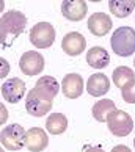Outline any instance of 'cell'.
I'll use <instances>...</instances> for the list:
<instances>
[{
  "instance_id": "cell-1",
  "label": "cell",
  "mask_w": 135,
  "mask_h": 152,
  "mask_svg": "<svg viewBox=\"0 0 135 152\" xmlns=\"http://www.w3.org/2000/svg\"><path fill=\"white\" fill-rule=\"evenodd\" d=\"M27 25V18L21 11L11 10L5 13L0 19V39H2V46L8 47L13 44V41L19 35H22Z\"/></svg>"
},
{
  "instance_id": "cell-2",
  "label": "cell",
  "mask_w": 135,
  "mask_h": 152,
  "mask_svg": "<svg viewBox=\"0 0 135 152\" xmlns=\"http://www.w3.org/2000/svg\"><path fill=\"white\" fill-rule=\"evenodd\" d=\"M110 46L120 57H131L135 52V30L129 25L118 27L112 35Z\"/></svg>"
},
{
  "instance_id": "cell-3",
  "label": "cell",
  "mask_w": 135,
  "mask_h": 152,
  "mask_svg": "<svg viewBox=\"0 0 135 152\" xmlns=\"http://www.w3.org/2000/svg\"><path fill=\"white\" fill-rule=\"evenodd\" d=\"M52 100L49 96L41 93L38 88H33L29 91L25 99V110L29 111V115L41 118L44 115H47L50 108H52Z\"/></svg>"
},
{
  "instance_id": "cell-4",
  "label": "cell",
  "mask_w": 135,
  "mask_h": 152,
  "mask_svg": "<svg viewBox=\"0 0 135 152\" xmlns=\"http://www.w3.org/2000/svg\"><path fill=\"white\" fill-rule=\"evenodd\" d=\"M25 137H27V132L24 130L22 126L10 124V126L2 129L0 141H2L3 148H7L8 151H21L25 146Z\"/></svg>"
},
{
  "instance_id": "cell-5",
  "label": "cell",
  "mask_w": 135,
  "mask_h": 152,
  "mask_svg": "<svg viewBox=\"0 0 135 152\" xmlns=\"http://www.w3.org/2000/svg\"><path fill=\"white\" fill-rule=\"evenodd\" d=\"M55 41V28L49 22H38L30 30V42L38 49H49Z\"/></svg>"
},
{
  "instance_id": "cell-6",
  "label": "cell",
  "mask_w": 135,
  "mask_h": 152,
  "mask_svg": "<svg viewBox=\"0 0 135 152\" xmlns=\"http://www.w3.org/2000/svg\"><path fill=\"white\" fill-rule=\"evenodd\" d=\"M107 126H109V130L116 137H127L134 129V121L126 111L115 110L107 118Z\"/></svg>"
},
{
  "instance_id": "cell-7",
  "label": "cell",
  "mask_w": 135,
  "mask_h": 152,
  "mask_svg": "<svg viewBox=\"0 0 135 152\" xmlns=\"http://www.w3.org/2000/svg\"><path fill=\"white\" fill-rule=\"evenodd\" d=\"M19 67L25 75H30V77L38 75V74H41L43 69H44V57L39 52L29 50V52H25L21 57Z\"/></svg>"
},
{
  "instance_id": "cell-8",
  "label": "cell",
  "mask_w": 135,
  "mask_h": 152,
  "mask_svg": "<svg viewBox=\"0 0 135 152\" xmlns=\"http://www.w3.org/2000/svg\"><path fill=\"white\" fill-rule=\"evenodd\" d=\"M25 91H27V86H25L24 80H21L18 77L8 78V80L3 82V85H2V96L10 104L21 102L22 97L25 96Z\"/></svg>"
},
{
  "instance_id": "cell-9",
  "label": "cell",
  "mask_w": 135,
  "mask_h": 152,
  "mask_svg": "<svg viewBox=\"0 0 135 152\" xmlns=\"http://www.w3.org/2000/svg\"><path fill=\"white\" fill-rule=\"evenodd\" d=\"M87 47V39L83 38L82 33L79 31H71L68 35L63 36V41H61V49L66 52V55L69 57H77L80 55Z\"/></svg>"
},
{
  "instance_id": "cell-10",
  "label": "cell",
  "mask_w": 135,
  "mask_h": 152,
  "mask_svg": "<svg viewBox=\"0 0 135 152\" xmlns=\"http://www.w3.org/2000/svg\"><path fill=\"white\" fill-rule=\"evenodd\" d=\"M61 13H63L66 19L72 22H79L85 19L88 13V5L83 0H65L61 3Z\"/></svg>"
},
{
  "instance_id": "cell-11",
  "label": "cell",
  "mask_w": 135,
  "mask_h": 152,
  "mask_svg": "<svg viewBox=\"0 0 135 152\" xmlns=\"http://www.w3.org/2000/svg\"><path fill=\"white\" fill-rule=\"evenodd\" d=\"M49 138L47 133L43 130L41 127H32L27 132L25 137V148L30 152H41L47 148Z\"/></svg>"
},
{
  "instance_id": "cell-12",
  "label": "cell",
  "mask_w": 135,
  "mask_h": 152,
  "mask_svg": "<svg viewBox=\"0 0 135 152\" xmlns=\"http://www.w3.org/2000/svg\"><path fill=\"white\" fill-rule=\"evenodd\" d=\"M113 24H112V19L109 14L104 13H94L91 14V18L88 19V30L93 33L94 36H104L107 35Z\"/></svg>"
},
{
  "instance_id": "cell-13",
  "label": "cell",
  "mask_w": 135,
  "mask_h": 152,
  "mask_svg": "<svg viewBox=\"0 0 135 152\" xmlns=\"http://www.w3.org/2000/svg\"><path fill=\"white\" fill-rule=\"evenodd\" d=\"M61 91L68 99H77L83 93V78L79 74H68L61 82Z\"/></svg>"
},
{
  "instance_id": "cell-14",
  "label": "cell",
  "mask_w": 135,
  "mask_h": 152,
  "mask_svg": "<svg viewBox=\"0 0 135 152\" xmlns=\"http://www.w3.org/2000/svg\"><path fill=\"white\" fill-rule=\"evenodd\" d=\"M110 89V80L107 78V75L104 74H93L88 78L87 82V91L90 96H94V97H101L105 93H109Z\"/></svg>"
},
{
  "instance_id": "cell-15",
  "label": "cell",
  "mask_w": 135,
  "mask_h": 152,
  "mask_svg": "<svg viewBox=\"0 0 135 152\" xmlns=\"http://www.w3.org/2000/svg\"><path fill=\"white\" fill-rule=\"evenodd\" d=\"M87 63L94 69H104L110 64V55L104 47L94 46L87 52Z\"/></svg>"
},
{
  "instance_id": "cell-16",
  "label": "cell",
  "mask_w": 135,
  "mask_h": 152,
  "mask_svg": "<svg viewBox=\"0 0 135 152\" xmlns=\"http://www.w3.org/2000/svg\"><path fill=\"white\" fill-rule=\"evenodd\" d=\"M115 110H116V107H115V102L112 99H101V100H98V102L93 105L91 113H93V116H94L96 121L104 122V121H107L109 115L113 113Z\"/></svg>"
},
{
  "instance_id": "cell-17",
  "label": "cell",
  "mask_w": 135,
  "mask_h": 152,
  "mask_svg": "<svg viewBox=\"0 0 135 152\" xmlns=\"http://www.w3.org/2000/svg\"><path fill=\"white\" fill-rule=\"evenodd\" d=\"M135 2L134 0H110L109 2V10L112 14H115L116 18H127L129 14L134 11Z\"/></svg>"
},
{
  "instance_id": "cell-18",
  "label": "cell",
  "mask_w": 135,
  "mask_h": 152,
  "mask_svg": "<svg viewBox=\"0 0 135 152\" xmlns=\"http://www.w3.org/2000/svg\"><path fill=\"white\" fill-rule=\"evenodd\" d=\"M68 127V119L63 113H54L47 118L46 121V129L49 133L52 135H61L66 132Z\"/></svg>"
},
{
  "instance_id": "cell-19",
  "label": "cell",
  "mask_w": 135,
  "mask_h": 152,
  "mask_svg": "<svg viewBox=\"0 0 135 152\" xmlns=\"http://www.w3.org/2000/svg\"><path fill=\"white\" fill-rule=\"evenodd\" d=\"M35 88H38L39 91L44 93L46 96H49L50 99H54L55 96L58 94V91H60L58 82L55 80V77H52V75H44L41 78H38Z\"/></svg>"
},
{
  "instance_id": "cell-20",
  "label": "cell",
  "mask_w": 135,
  "mask_h": 152,
  "mask_svg": "<svg viewBox=\"0 0 135 152\" xmlns=\"http://www.w3.org/2000/svg\"><path fill=\"white\" fill-rule=\"evenodd\" d=\"M134 80H135V74H134V71L131 69V67L120 66V67H116V69L113 71V83L118 88L123 89L127 83H131Z\"/></svg>"
},
{
  "instance_id": "cell-21",
  "label": "cell",
  "mask_w": 135,
  "mask_h": 152,
  "mask_svg": "<svg viewBox=\"0 0 135 152\" xmlns=\"http://www.w3.org/2000/svg\"><path fill=\"white\" fill-rule=\"evenodd\" d=\"M121 96L127 104H135V80L127 83V85L121 89Z\"/></svg>"
},
{
  "instance_id": "cell-22",
  "label": "cell",
  "mask_w": 135,
  "mask_h": 152,
  "mask_svg": "<svg viewBox=\"0 0 135 152\" xmlns=\"http://www.w3.org/2000/svg\"><path fill=\"white\" fill-rule=\"evenodd\" d=\"M112 152H132V151L129 149L127 146H124V144H118V146H115V148L112 149Z\"/></svg>"
},
{
  "instance_id": "cell-23",
  "label": "cell",
  "mask_w": 135,
  "mask_h": 152,
  "mask_svg": "<svg viewBox=\"0 0 135 152\" xmlns=\"http://www.w3.org/2000/svg\"><path fill=\"white\" fill-rule=\"evenodd\" d=\"M0 63H2V77H7V74H8V61L0 58Z\"/></svg>"
},
{
  "instance_id": "cell-24",
  "label": "cell",
  "mask_w": 135,
  "mask_h": 152,
  "mask_svg": "<svg viewBox=\"0 0 135 152\" xmlns=\"http://www.w3.org/2000/svg\"><path fill=\"white\" fill-rule=\"evenodd\" d=\"M83 152H104L99 146H85L83 148Z\"/></svg>"
},
{
  "instance_id": "cell-25",
  "label": "cell",
  "mask_w": 135,
  "mask_h": 152,
  "mask_svg": "<svg viewBox=\"0 0 135 152\" xmlns=\"http://www.w3.org/2000/svg\"><path fill=\"white\" fill-rule=\"evenodd\" d=\"M7 118H8V116H7V108H5V107L2 105V124L7 121Z\"/></svg>"
},
{
  "instance_id": "cell-26",
  "label": "cell",
  "mask_w": 135,
  "mask_h": 152,
  "mask_svg": "<svg viewBox=\"0 0 135 152\" xmlns=\"http://www.w3.org/2000/svg\"><path fill=\"white\" fill-rule=\"evenodd\" d=\"M134 148H135V140H134Z\"/></svg>"
},
{
  "instance_id": "cell-27",
  "label": "cell",
  "mask_w": 135,
  "mask_h": 152,
  "mask_svg": "<svg viewBox=\"0 0 135 152\" xmlns=\"http://www.w3.org/2000/svg\"><path fill=\"white\" fill-rule=\"evenodd\" d=\"M134 66H135V58H134Z\"/></svg>"
}]
</instances>
